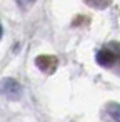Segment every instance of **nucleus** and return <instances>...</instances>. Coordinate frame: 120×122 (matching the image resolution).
Wrapping results in <instances>:
<instances>
[{"instance_id": "obj_1", "label": "nucleus", "mask_w": 120, "mask_h": 122, "mask_svg": "<svg viewBox=\"0 0 120 122\" xmlns=\"http://www.w3.org/2000/svg\"><path fill=\"white\" fill-rule=\"evenodd\" d=\"M0 94L5 95L10 100H19L22 97V85L15 79L5 77L2 82H0Z\"/></svg>"}, {"instance_id": "obj_2", "label": "nucleus", "mask_w": 120, "mask_h": 122, "mask_svg": "<svg viewBox=\"0 0 120 122\" xmlns=\"http://www.w3.org/2000/svg\"><path fill=\"white\" fill-rule=\"evenodd\" d=\"M57 64H58V60H57V57H53V55L43 54V55L35 57V65H37L42 72H45V74H53L55 69H57Z\"/></svg>"}, {"instance_id": "obj_3", "label": "nucleus", "mask_w": 120, "mask_h": 122, "mask_svg": "<svg viewBox=\"0 0 120 122\" xmlns=\"http://www.w3.org/2000/svg\"><path fill=\"white\" fill-rule=\"evenodd\" d=\"M117 62V54L112 49H102L97 54V64L102 67H112Z\"/></svg>"}, {"instance_id": "obj_4", "label": "nucleus", "mask_w": 120, "mask_h": 122, "mask_svg": "<svg viewBox=\"0 0 120 122\" xmlns=\"http://www.w3.org/2000/svg\"><path fill=\"white\" fill-rule=\"evenodd\" d=\"M105 112L113 122H120V104L118 102H108L105 105Z\"/></svg>"}, {"instance_id": "obj_5", "label": "nucleus", "mask_w": 120, "mask_h": 122, "mask_svg": "<svg viewBox=\"0 0 120 122\" xmlns=\"http://www.w3.org/2000/svg\"><path fill=\"white\" fill-rule=\"evenodd\" d=\"M85 5H88L90 9H95V10H105L107 7H110V4L113 0H83Z\"/></svg>"}, {"instance_id": "obj_6", "label": "nucleus", "mask_w": 120, "mask_h": 122, "mask_svg": "<svg viewBox=\"0 0 120 122\" xmlns=\"http://www.w3.org/2000/svg\"><path fill=\"white\" fill-rule=\"evenodd\" d=\"M2 35H4V29H2V24H0V39H2Z\"/></svg>"}, {"instance_id": "obj_7", "label": "nucleus", "mask_w": 120, "mask_h": 122, "mask_svg": "<svg viewBox=\"0 0 120 122\" xmlns=\"http://www.w3.org/2000/svg\"><path fill=\"white\" fill-rule=\"evenodd\" d=\"M29 2H34V0H29Z\"/></svg>"}]
</instances>
